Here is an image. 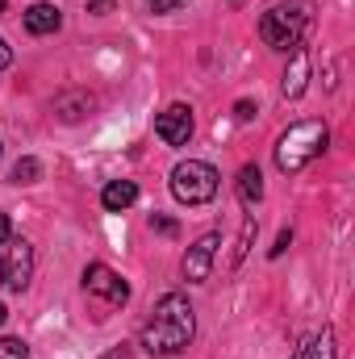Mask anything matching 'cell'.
Instances as JSON below:
<instances>
[{
    "mask_svg": "<svg viewBox=\"0 0 355 359\" xmlns=\"http://www.w3.org/2000/svg\"><path fill=\"white\" fill-rule=\"evenodd\" d=\"M192 330H196V322H192L188 297L184 292H163L159 305L151 309L147 326H142V347L151 355H180L192 343Z\"/></svg>",
    "mask_w": 355,
    "mask_h": 359,
    "instance_id": "cell-1",
    "label": "cell"
},
{
    "mask_svg": "<svg viewBox=\"0 0 355 359\" xmlns=\"http://www.w3.org/2000/svg\"><path fill=\"white\" fill-rule=\"evenodd\" d=\"M314 25V0H276L260 17V38L272 50H297Z\"/></svg>",
    "mask_w": 355,
    "mask_h": 359,
    "instance_id": "cell-2",
    "label": "cell"
},
{
    "mask_svg": "<svg viewBox=\"0 0 355 359\" xmlns=\"http://www.w3.org/2000/svg\"><path fill=\"white\" fill-rule=\"evenodd\" d=\"M326 142H330V130H326L322 121H297V126H288V130L280 134V142H276V168H280L284 176H293V172H301L309 159H318V155L326 151Z\"/></svg>",
    "mask_w": 355,
    "mask_h": 359,
    "instance_id": "cell-3",
    "label": "cell"
},
{
    "mask_svg": "<svg viewBox=\"0 0 355 359\" xmlns=\"http://www.w3.org/2000/svg\"><path fill=\"white\" fill-rule=\"evenodd\" d=\"M217 180L222 176L209 163L188 159V163H176V172H172V192H176V201H184V205H209L217 196Z\"/></svg>",
    "mask_w": 355,
    "mask_h": 359,
    "instance_id": "cell-4",
    "label": "cell"
},
{
    "mask_svg": "<svg viewBox=\"0 0 355 359\" xmlns=\"http://www.w3.org/2000/svg\"><path fill=\"white\" fill-rule=\"evenodd\" d=\"M84 288H88L92 297L109 301V305H126V301H130V284H126L113 268H105V264H88V268H84Z\"/></svg>",
    "mask_w": 355,
    "mask_h": 359,
    "instance_id": "cell-5",
    "label": "cell"
},
{
    "mask_svg": "<svg viewBox=\"0 0 355 359\" xmlns=\"http://www.w3.org/2000/svg\"><path fill=\"white\" fill-rule=\"evenodd\" d=\"M217 234H201L192 247H188V255H184V264H180V271H184V280L188 284H201V280H209V268H213V255H217Z\"/></svg>",
    "mask_w": 355,
    "mask_h": 359,
    "instance_id": "cell-6",
    "label": "cell"
},
{
    "mask_svg": "<svg viewBox=\"0 0 355 359\" xmlns=\"http://www.w3.org/2000/svg\"><path fill=\"white\" fill-rule=\"evenodd\" d=\"M155 134H159L168 147H184V142L192 138V109H188V104H172V109H163L159 121H155Z\"/></svg>",
    "mask_w": 355,
    "mask_h": 359,
    "instance_id": "cell-7",
    "label": "cell"
},
{
    "mask_svg": "<svg viewBox=\"0 0 355 359\" xmlns=\"http://www.w3.org/2000/svg\"><path fill=\"white\" fill-rule=\"evenodd\" d=\"M4 268H8V284L21 292V288L29 284V276H34V247H29V243H13Z\"/></svg>",
    "mask_w": 355,
    "mask_h": 359,
    "instance_id": "cell-8",
    "label": "cell"
},
{
    "mask_svg": "<svg viewBox=\"0 0 355 359\" xmlns=\"http://www.w3.org/2000/svg\"><path fill=\"white\" fill-rule=\"evenodd\" d=\"M138 201V184L134 180H113V184H105V192H100V205L109 209V213H121V209H130Z\"/></svg>",
    "mask_w": 355,
    "mask_h": 359,
    "instance_id": "cell-9",
    "label": "cell"
},
{
    "mask_svg": "<svg viewBox=\"0 0 355 359\" xmlns=\"http://www.w3.org/2000/svg\"><path fill=\"white\" fill-rule=\"evenodd\" d=\"M63 25V13L55 4H29L25 8V29L29 34H55Z\"/></svg>",
    "mask_w": 355,
    "mask_h": 359,
    "instance_id": "cell-10",
    "label": "cell"
},
{
    "mask_svg": "<svg viewBox=\"0 0 355 359\" xmlns=\"http://www.w3.org/2000/svg\"><path fill=\"white\" fill-rule=\"evenodd\" d=\"M305 80H309V55H305V46H297L293 50V67L284 72V96H301L305 92Z\"/></svg>",
    "mask_w": 355,
    "mask_h": 359,
    "instance_id": "cell-11",
    "label": "cell"
},
{
    "mask_svg": "<svg viewBox=\"0 0 355 359\" xmlns=\"http://www.w3.org/2000/svg\"><path fill=\"white\" fill-rule=\"evenodd\" d=\"M239 201H243L247 209H255V205L264 201V176H260L255 163H247V168L239 172Z\"/></svg>",
    "mask_w": 355,
    "mask_h": 359,
    "instance_id": "cell-12",
    "label": "cell"
},
{
    "mask_svg": "<svg viewBox=\"0 0 355 359\" xmlns=\"http://www.w3.org/2000/svg\"><path fill=\"white\" fill-rule=\"evenodd\" d=\"M88 109H92V96H88V92H63V96L55 100V113H59L63 121H80Z\"/></svg>",
    "mask_w": 355,
    "mask_h": 359,
    "instance_id": "cell-13",
    "label": "cell"
},
{
    "mask_svg": "<svg viewBox=\"0 0 355 359\" xmlns=\"http://www.w3.org/2000/svg\"><path fill=\"white\" fill-rule=\"evenodd\" d=\"M297 359H335V330L326 326L318 339H309L305 347H301V355Z\"/></svg>",
    "mask_w": 355,
    "mask_h": 359,
    "instance_id": "cell-14",
    "label": "cell"
},
{
    "mask_svg": "<svg viewBox=\"0 0 355 359\" xmlns=\"http://www.w3.org/2000/svg\"><path fill=\"white\" fill-rule=\"evenodd\" d=\"M42 176V163H38V159H29V155H25V159H17V163H13V184H34V180Z\"/></svg>",
    "mask_w": 355,
    "mask_h": 359,
    "instance_id": "cell-15",
    "label": "cell"
},
{
    "mask_svg": "<svg viewBox=\"0 0 355 359\" xmlns=\"http://www.w3.org/2000/svg\"><path fill=\"white\" fill-rule=\"evenodd\" d=\"M255 230H260V222H255V213L243 222V234H239V247H234V259L230 264H243L247 259V251H251V238H255Z\"/></svg>",
    "mask_w": 355,
    "mask_h": 359,
    "instance_id": "cell-16",
    "label": "cell"
},
{
    "mask_svg": "<svg viewBox=\"0 0 355 359\" xmlns=\"http://www.w3.org/2000/svg\"><path fill=\"white\" fill-rule=\"evenodd\" d=\"M25 343L21 339H0V359H25Z\"/></svg>",
    "mask_w": 355,
    "mask_h": 359,
    "instance_id": "cell-17",
    "label": "cell"
},
{
    "mask_svg": "<svg viewBox=\"0 0 355 359\" xmlns=\"http://www.w3.org/2000/svg\"><path fill=\"white\" fill-rule=\"evenodd\" d=\"M151 230H159V234H168V238H176V234H180L176 222H172V217H159V213L151 217Z\"/></svg>",
    "mask_w": 355,
    "mask_h": 359,
    "instance_id": "cell-18",
    "label": "cell"
},
{
    "mask_svg": "<svg viewBox=\"0 0 355 359\" xmlns=\"http://www.w3.org/2000/svg\"><path fill=\"white\" fill-rule=\"evenodd\" d=\"M255 113H260V109H255L251 100H239V104H234V117H239V121H251Z\"/></svg>",
    "mask_w": 355,
    "mask_h": 359,
    "instance_id": "cell-19",
    "label": "cell"
},
{
    "mask_svg": "<svg viewBox=\"0 0 355 359\" xmlns=\"http://www.w3.org/2000/svg\"><path fill=\"white\" fill-rule=\"evenodd\" d=\"M147 4H151L155 13H176L180 4H184V0H147Z\"/></svg>",
    "mask_w": 355,
    "mask_h": 359,
    "instance_id": "cell-20",
    "label": "cell"
},
{
    "mask_svg": "<svg viewBox=\"0 0 355 359\" xmlns=\"http://www.w3.org/2000/svg\"><path fill=\"white\" fill-rule=\"evenodd\" d=\"M117 0H88V13H113Z\"/></svg>",
    "mask_w": 355,
    "mask_h": 359,
    "instance_id": "cell-21",
    "label": "cell"
},
{
    "mask_svg": "<svg viewBox=\"0 0 355 359\" xmlns=\"http://www.w3.org/2000/svg\"><path fill=\"white\" fill-rule=\"evenodd\" d=\"M288 238H293V234H288V230H280V238H276V247H272V259H276V255H284V247H288Z\"/></svg>",
    "mask_w": 355,
    "mask_h": 359,
    "instance_id": "cell-22",
    "label": "cell"
},
{
    "mask_svg": "<svg viewBox=\"0 0 355 359\" xmlns=\"http://www.w3.org/2000/svg\"><path fill=\"white\" fill-rule=\"evenodd\" d=\"M8 63H13V50H8V42H4V38H0V72H4V67H8Z\"/></svg>",
    "mask_w": 355,
    "mask_h": 359,
    "instance_id": "cell-23",
    "label": "cell"
},
{
    "mask_svg": "<svg viewBox=\"0 0 355 359\" xmlns=\"http://www.w3.org/2000/svg\"><path fill=\"white\" fill-rule=\"evenodd\" d=\"M8 234H13V226H8V217H4V213H0V247H4V243H8Z\"/></svg>",
    "mask_w": 355,
    "mask_h": 359,
    "instance_id": "cell-24",
    "label": "cell"
},
{
    "mask_svg": "<svg viewBox=\"0 0 355 359\" xmlns=\"http://www.w3.org/2000/svg\"><path fill=\"white\" fill-rule=\"evenodd\" d=\"M0 284H8V268H4V259H0Z\"/></svg>",
    "mask_w": 355,
    "mask_h": 359,
    "instance_id": "cell-25",
    "label": "cell"
},
{
    "mask_svg": "<svg viewBox=\"0 0 355 359\" xmlns=\"http://www.w3.org/2000/svg\"><path fill=\"white\" fill-rule=\"evenodd\" d=\"M109 359H130V351H113Z\"/></svg>",
    "mask_w": 355,
    "mask_h": 359,
    "instance_id": "cell-26",
    "label": "cell"
},
{
    "mask_svg": "<svg viewBox=\"0 0 355 359\" xmlns=\"http://www.w3.org/2000/svg\"><path fill=\"white\" fill-rule=\"evenodd\" d=\"M4 4H8V0H0V17H4Z\"/></svg>",
    "mask_w": 355,
    "mask_h": 359,
    "instance_id": "cell-27",
    "label": "cell"
},
{
    "mask_svg": "<svg viewBox=\"0 0 355 359\" xmlns=\"http://www.w3.org/2000/svg\"><path fill=\"white\" fill-rule=\"evenodd\" d=\"M4 318H8V313H4V305H0V322H4Z\"/></svg>",
    "mask_w": 355,
    "mask_h": 359,
    "instance_id": "cell-28",
    "label": "cell"
},
{
    "mask_svg": "<svg viewBox=\"0 0 355 359\" xmlns=\"http://www.w3.org/2000/svg\"><path fill=\"white\" fill-rule=\"evenodd\" d=\"M0 151H4V147H0Z\"/></svg>",
    "mask_w": 355,
    "mask_h": 359,
    "instance_id": "cell-29",
    "label": "cell"
}]
</instances>
